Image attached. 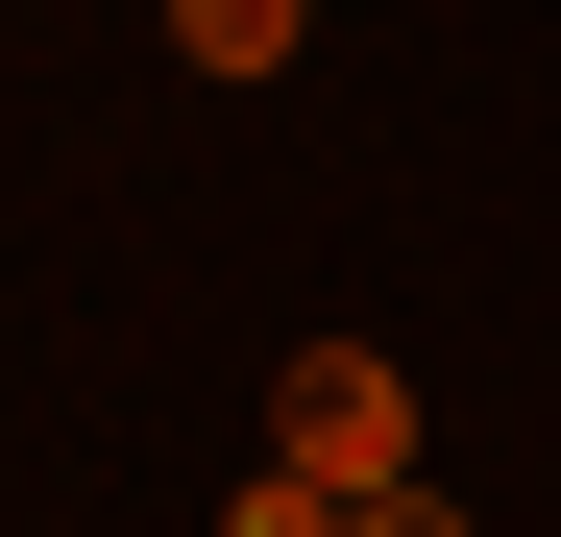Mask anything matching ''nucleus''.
<instances>
[{"instance_id":"1","label":"nucleus","mask_w":561,"mask_h":537,"mask_svg":"<svg viewBox=\"0 0 561 537\" xmlns=\"http://www.w3.org/2000/svg\"><path fill=\"white\" fill-rule=\"evenodd\" d=\"M268 465H318V489H415V367H391V342H294Z\"/></svg>"},{"instance_id":"2","label":"nucleus","mask_w":561,"mask_h":537,"mask_svg":"<svg viewBox=\"0 0 561 537\" xmlns=\"http://www.w3.org/2000/svg\"><path fill=\"white\" fill-rule=\"evenodd\" d=\"M294 25H318V0H171V49H196V73H294Z\"/></svg>"},{"instance_id":"3","label":"nucleus","mask_w":561,"mask_h":537,"mask_svg":"<svg viewBox=\"0 0 561 537\" xmlns=\"http://www.w3.org/2000/svg\"><path fill=\"white\" fill-rule=\"evenodd\" d=\"M220 537H342V489H318V465H244V513H220Z\"/></svg>"},{"instance_id":"4","label":"nucleus","mask_w":561,"mask_h":537,"mask_svg":"<svg viewBox=\"0 0 561 537\" xmlns=\"http://www.w3.org/2000/svg\"><path fill=\"white\" fill-rule=\"evenodd\" d=\"M342 537H463V513L439 489H342Z\"/></svg>"}]
</instances>
